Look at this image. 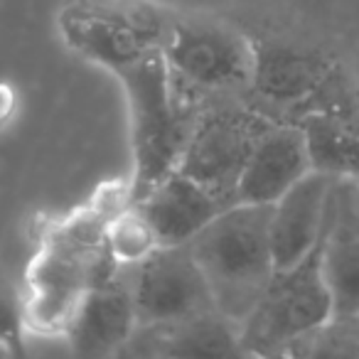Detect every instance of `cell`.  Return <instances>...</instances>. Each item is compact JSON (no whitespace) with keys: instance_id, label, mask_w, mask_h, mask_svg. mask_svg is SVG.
Returning <instances> with one entry per match:
<instances>
[{"instance_id":"cell-5","label":"cell","mask_w":359,"mask_h":359,"mask_svg":"<svg viewBox=\"0 0 359 359\" xmlns=\"http://www.w3.org/2000/svg\"><path fill=\"white\" fill-rule=\"evenodd\" d=\"M175 13L160 0H67L57 32L76 57L118 76L163 52Z\"/></svg>"},{"instance_id":"cell-4","label":"cell","mask_w":359,"mask_h":359,"mask_svg":"<svg viewBox=\"0 0 359 359\" xmlns=\"http://www.w3.org/2000/svg\"><path fill=\"white\" fill-rule=\"evenodd\" d=\"M160 55L180 89L202 109L251 96L256 42L222 18L175 13Z\"/></svg>"},{"instance_id":"cell-9","label":"cell","mask_w":359,"mask_h":359,"mask_svg":"<svg viewBox=\"0 0 359 359\" xmlns=\"http://www.w3.org/2000/svg\"><path fill=\"white\" fill-rule=\"evenodd\" d=\"M138 325L180 323L217 310L212 290L190 246H158L135 266Z\"/></svg>"},{"instance_id":"cell-2","label":"cell","mask_w":359,"mask_h":359,"mask_svg":"<svg viewBox=\"0 0 359 359\" xmlns=\"http://www.w3.org/2000/svg\"><path fill=\"white\" fill-rule=\"evenodd\" d=\"M116 79L123 86L128 109L133 158L128 197L138 202L155 182L180 168L202 106L180 89L160 52L145 57Z\"/></svg>"},{"instance_id":"cell-6","label":"cell","mask_w":359,"mask_h":359,"mask_svg":"<svg viewBox=\"0 0 359 359\" xmlns=\"http://www.w3.org/2000/svg\"><path fill=\"white\" fill-rule=\"evenodd\" d=\"M334 318L323 269V241L298 264L276 269L239 325L244 357H285L298 339Z\"/></svg>"},{"instance_id":"cell-8","label":"cell","mask_w":359,"mask_h":359,"mask_svg":"<svg viewBox=\"0 0 359 359\" xmlns=\"http://www.w3.org/2000/svg\"><path fill=\"white\" fill-rule=\"evenodd\" d=\"M339 67L325 55L288 42H256L249 104L273 121H298Z\"/></svg>"},{"instance_id":"cell-7","label":"cell","mask_w":359,"mask_h":359,"mask_svg":"<svg viewBox=\"0 0 359 359\" xmlns=\"http://www.w3.org/2000/svg\"><path fill=\"white\" fill-rule=\"evenodd\" d=\"M273 118L261 114L249 99L217 101L202 109L180 170L215 192L222 202L236 205V182L259 135Z\"/></svg>"},{"instance_id":"cell-10","label":"cell","mask_w":359,"mask_h":359,"mask_svg":"<svg viewBox=\"0 0 359 359\" xmlns=\"http://www.w3.org/2000/svg\"><path fill=\"white\" fill-rule=\"evenodd\" d=\"M135 266L111 264L91 285L65 330V342L79 357H118L138 327L133 293Z\"/></svg>"},{"instance_id":"cell-12","label":"cell","mask_w":359,"mask_h":359,"mask_svg":"<svg viewBox=\"0 0 359 359\" xmlns=\"http://www.w3.org/2000/svg\"><path fill=\"white\" fill-rule=\"evenodd\" d=\"M313 170V155L303 126L295 121H273L259 135L241 170L236 202L271 207Z\"/></svg>"},{"instance_id":"cell-17","label":"cell","mask_w":359,"mask_h":359,"mask_svg":"<svg viewBox=\"0 0 359 359\" xmlns=\"http://www.w3.org/2000/svg\"><path fill=\"white\" fill-rule=\"evenodd\" d=\"M158 236H155L150 222L145 219L143 210L135 202H126L123 207L114 212L106 226V249L111 259L121 266H138L158 249Z\"/></svg>"},{"instance_id":"cell-1","label":"cell","mask_w":359,"mask_h":359,"mask_svg":"<svg viewBox=\"0 0 359 359\" xmlns=\"http://www.w3.org/2000/svg\"><path fill=\"white\" fill-rule=\"evenodd\" d=\"M128 200V185L106 187L42 234L22 293V318L30 334H65L84 295L114 264L106 249V226Z\"/></svg>"},{"instance_id":"cell-18","label":"cell","mask_w":359,"mask_h":359,"mask_svg":"<svg viewBox=\"0 0 359 359\" xmlns=\"http://www.w3.org/2000/svg\"><path fill=\"white\" fill-rule=\"evenodd\" d=\"M22 295L0 280V354H22L25 342Z\"/></svg>"},{"instance_id":"cell-3","label":"cell","mask_w":359,"mask_h":359,"mask_svg":"<svg viewBox=\"0 0 359 359\" xmlns=\"http://www.w3.org/2000/svg\"><path fill=\"white\" fill-rule=\"evenodd\" d=\"M187 246L205 273L217 310L241 325L276 271L271 207L236 202Z\"/></svg>"},{"instance_id":"cell-14","label":"cell","mask_w":359,"mask_h":359,"mask_svg":"<svg viewBox=\"0 0 359 359\" xmlns=\"http://www.w3.org/2000/svg\"><path fill=\"white\" fill-rule=\"evenodd\" d=\"M118 357H244L239 325L219 310L180 323L138 325Z\"/></svg>"},{"instance_id":"cell-11","label":"cell","mask_w":359,"mask_h":359,"mask_svg":"<svg viewBox=\"0 0 359 359\" xmlns=\"http://www.w3.org/2000/svg\"><path fill=\"white\" fill-rule=\"evenodd\" d=\"M295 123L308 135L315 170L359 185V86L342 69Z\"/></svg>"},{"instance_id":"cell-15","label":"cell","mask_w":359,"mask_h":359,"mask_svg":"<svg viewBox=\"0 0 359 359\" xmlns=\"http://www.w3.org/2000/svg\"><path fill=\"white\" fill-rule=\"evenodd\" d=\"M323 269L337 318L359 315V185L334 182L323 234Z\"/></svg>"},{"instance_id":"cell-13","label":"cell","mask_w":359,"mask_h":359,"mask_svg":"<svg viewBox=\"0 0 359 359\" xmlns=\"http://www.w3.org/2000/svg\"><path fill=\"white\" fill-rule=\"evenodd\" d=\"M337 177L313 170L271 205V246L276 269L298 264L318 249L327 226Z\"/></svg>"},{"instance_id":"cell-16","label":"cell","mask_w":359,"mask_h":359,"mask_svg":"<svg viewBox=\"0 0 359 359\" xmlns=\"http://www.w3.org/2000/svg\"><path fill=\"white\" fill-rule=\"evenodd\" d=\"M135 205L143 210L160 246L190 244L222 210L231 207L180 168L155 182Z\"/></svg>"},{"instance_id":"cell-19","label":"cell","mask_w":359,"mask_h":359,"mask_svg":"<svg viewBox=\"0 0 359 359\" xmlns=\"http://www.w3.org/2000/svg\"><path fill=\"white\" fill-rule=\"evenodd\" d=\"M357 318H359V315H357Z\"/></svg>"}]
</instances>
